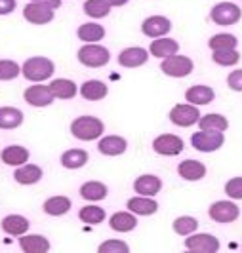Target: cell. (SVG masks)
<instances>
[{
  "instance_id": "obj_42",
  "label": "cell",
  "mask_w": 242,
  "mask_h": 253,
  "mask_svg": "<svg viewBox=\"0 0 242 253\" xmlns=\"http://www.w3.org/2000/svg\"><path fill=\"white\" fill-rule=\"evenodd\" d=\"M227 86L233 91H242V69H237L227 76Z\"/></svg>"
},
{
  "instance_id": "obj_10",
  "label": "cell",
  "mask_w": 242,
  "mask_h": 253,
  "mask_svg": "<svg viewBox=\"0 0 242 253\" xmlns=\"http://www.w3.org/2000/svg\"><path fill=\"white\" fill-rule=\"evenodd\" d=\"M153 151L160 156H178L183 152V139L174 133H162L153 141Z\"/></svg>"
},
{
  "instance_id": "obj_35",
  "label": "cell",
  "mask_w": 242,
  "mask_h": 253,
  "mask_svg": "<svg viewBox=\"0 0 242 253\" xmlns=\"http://www.w3.org/2000/svg\"><path fill=\"white\" fill-rule=\"evenodd\" d=\"M78 217L82 223H88V225H99L105 221V210L99 206H86L78 211Z\"/></svg>"
},
{
  "instance_id": "obj_12",
  "label": "cell",
  "mask_w": 242,
  "mask_h": 253,
  "mask_svg": "<svg viewBox=\"0 0 242 253\" xmlns=\"http://www.w3.org/2000/svg\"><path fill=\"white\" fill-rule=\"evenodd\" d=\"M23 17L33 25H46L53 19V8L39 2H29L23 8Z\"/></svg>"
},
{
  "instance_id": "obj_38",
  "label": "cell",
  "mask_w": 242,
  "mask_h": 253,
  "mask_svg": "<svg viewBox=\"0 0 242 253\" xmlns=\"http://www.w3.org/2000/svg\"><path fill=\"white\" fill-rule=\"evenodd\" d=\"M212 59H214V63L221 65V67H233L241 61V53L237 51V48L235 50H217L214 51Z\"/></svg>"
},
{
  "instance_id": "obj_13",
  "label": "cell",
  "mask_w": 242,
  "mask_h": 253,
  "mask_svg": "<svg viewBox=\"0 0 242 253\" xmlns=\"http://www.w3.org/2000/svg\"><path fill=\"white\" fill-rule=\"evenodd\" d=\"M23 99H25L31 107H48L53 103V93H51L50 86H42V84H37V86H29L23 93Z\"/></svg>"
},
{
  "instance_id": "obj_21",
  "label": "cell",
  "mask_w": 242,
  "mask_h": 253,
  "mask_svg": "<svg viewBox=\"0 0 242 253\" xmlns=\"http://www.w3.org/2000/svg\"><path fill=\"white\" fill-rule=\"evenodd\" d=\"M151 55L154 57H158V59H166V57H170V55H176L179 51V44L174 40V38H166V37H160V38H154L153 42H151Z\"/></svg>"
},
{
  "instance_id": "obj_14",
  "label": "cell",
  "mask_w": 242,
  "mask_h": 253,
  "mask_svg": "<svg viewBox=\"0 0 242 253\" xmlns=\"http://www.w3.org/2000/svg\"><path fill=\"white\" fill-rule=\"evenodd\" d=\"M147 59H149V51L145 48H140V46H132V48H126L118 53V65L126 67V69L141 67V65L147 63Z\"/></svg>"
},
{
  "instance_id": "obj_33",
  "label": "cell",
  "mask_w": 242,
  "mask_h": 253,
  "mask_svg": "<svg viewBox=\"0 0 242 253\" xmlns=\"http://www.w3.org/2000/svg\"><path fill=\"white\" fill-rule=\"evenodd\" d=\"M77 35L84 42H99L105 37V29L99 23H84L78 27Z\"/></svg>"
},
{
  "instance_id": "obj_26",
  "label": "cell",
  "mask_w": 242,
  "mask_h": 253,
  "mask_svg": "<svg viewBox=\"0 0 242 253\" xmlns=\"http://www.w3.org/2000/svg\"><path fill=\"white\" fill-rule=\"evenodd\" d=\"M48 86L55 99H73L77 95V84L69 78H55Z\"/></svg>"
},
{
  "instance_id": "obj_7",
  "label": "cell",
  "mask_w": 242,
  "mask_h": 253,
  "mask_svg": "<svg viewBox=\"0 0 242 253\" xmlns=\"http://www.w3.org/2000/svg\"><path fill=\"white\" fill-rule=\"evenodd\" d=\"M170 120H172V124H176V126H179V127H191L193 124H198V120H200L198 107L193 105V103L176 105V107L170 111Z\"/></svg>"
},
{
  "instance_id": "obj_8",
  "label": "cell",
  "mask_w": 242,
  "mask_h": 253,
  "mask_svg": "<svg viewBox=\"0 0 242 253\" xmlns=\"http://www.w3.org/2000/svg\"><path fill=\"white\" fill-rule=\"evenodd\" d=\"M208 215H210V219H214L216 223L227 225V223H233V221L239 219L241 210H239L237 204L231 202V200H217V202H214L210 206Z\"/></svg>"
},
{
  "instance_id": "obj_3",
  "label": "cell",
  "mask_w": 242,
  "mask_h": 253,
  "mask_svg": "<svg viewBox=\"0 0 242 253\" xmlns=\"http://www.w3.org/2000/svg\"><path fill=\"white\" fill-rule=\"evenodd\" d=\"M111 59V53L107 48H103L96 42H86L80 50H78V61L84 65V67H90V69H99V67H105Z\"/></svg>"
},
{
  "instance_id": "obj_29",
  "label": "cell",
  "mask_w": 242,
  "mask_h": 253,
  "mask_svg": "<svg viewBox=\"0 0 242 253\" xmlns=\"http://www.w3.org/2000/svg\"><path fill=\"white\" fill-rule=\"evenodd\" d=\"M80 196L90 202H99L107 196V185H103L101 181H88L80 187Z\"/></svg>"
},
{
  "instance_id": "obj_18",
  "label": "cell",
  "mask_w": 242,
  "mask_h": 253,
  "mask_svg": "<svg viewBox=\"0 0 242 253\" xmlns=\"http://www.w3.org/2000/svg\"><path fill=\"white\" fill-rule=\"evenodd\" d=\"M162 189V181L153 175V173H145L140 175L134 183V190L141 196H156Z\"/></svg>"
},
{
  "instance_id": "obj_31",
  "label": "cell",
  "mask_w": 242,
  "mask_h": 253,
  "mask_svg": "<svg viewBox=\"0 0 242 253\" xmlns=\"http://www.w3.org/2000/svg\"><path fill=\"white\" fill-rule=\"evenodd\" d=\"M88 162V152L82 149H69L61 154V166L67 169H78Z\"/></svg>"
},
{
  "instance_id": "obj_36",
  "label": "cell",
  "mask_w": 242,
  "mask_h": 253,
  "mask_svg": "<svg viewBox=\"0 0 242 253\" xmlns=\"http://www.w3.org/2000/svg\"><path fill=\"white\" fill-rule=\"evenodd\" d=\"M172 228H174V232L179 234V236H189L193 232H196L198 221L191 215H181L172 223Z\"/></svg>"
},
{
  "instance_id": "obj_4",
  "label": "cell",
  "mask_w": 242,
  "mask_h": 253,
  "mask_svg": "<svg viewBox=\"0 0 242 253\" xmlns=\"http://www.w3.org/2000/svg\"><path fill=\"white\" fill-rule=\"evenodd\" d=\"M193 69H194V63H193L191 57L178 55V53L166 57V59H162V63H160V71L166 76H172V78H185V76L191 75Z\"/></svg>"
},
{
  "instance_id": "obj_9",
  "label": "cell",
  "mask_w": 242,
  "mask_h": 253,
  "mask_svg": "<svg viewBox=\"0 0 242 253\" xmlns=\"http://www.w3.org/2000/svg\"><path fill=\"white\" fill-rule=\"evenodd\" d=\"M185 248L196 253H217L219 252V240L214 234H206V232H193L185 238Z\"/></svg>"
},
{
  "instance_id": "obj_27",
  "label": "cell",
  "mask_w": 242,
  "mask_h": 253,
  "mask_svg": "<svg viewBox=\"0 0 242 253\" xmlns=\"http://www.w3.org/2000/svg\"><path fill=\"white\" fill-rule=\"evenodd\" d=\"M29 219L23 215H6L2 219V230L10 236H21L29 230Z\"/></svg>"
},
{
  "instance_id": "obj_44",
  "label": "cell",
  "mask_w": 242,
  "mask_h": 253,
  "mask_svg": "<svg viewBox=\"0 0 242 253\" xmlns=\"http://www.w3.org/2000/svg\"><path fill=\"white\" fill-rule=\"evenodd\" d=\"M31 2H39V4H44V6H50L53 10H57L61 6V0H31Z\"/></svg>"
},
{
  "instance_id": "obj_5",
  "label": "cell",
  "mask_w": 242,
  "mask_h": 253,
  "mask_svg": "<svg viewBox=\"0 0 242 253\" xmlns=\"http://www.w3.org/2000/svg\"><path fill=\"white\" fill-rule=\"evenodd\" d=\"M210 17L216 25L227 27V25H235L239 23L242 17V10L235 4V2H219L212 8L210 12Z\"/></svg>"
},
{
  "instance_id": "obj_39",
  "label": "cell",
  "mask_w": 242,
  "mask_h": 253,
  "mask_svg": "<svg viewBox=\"0 0 242 253\" xmlns=\"http://www.w3.org/2000/svg\"><path fill=\"white\" fill-rule=\"evenodd\" d=\"M21 75V67L12 59H0V80H13Z\"/></svg>"
},
{
  "instance_id": "obj_34",
  "label": "cell",
  "mask_w": 242,
  "mask_h": 253,
  "mask_svg": "<svg viewBox=\"0 0 242 253\" xmlns=\"http://www.w3.org/2000/svg\"><path fill=\"white\" fill-rule=\"evenodd\" d=\"M111 2L109 0H86L84 2V12L88 13L90 17L94 19H99V17H105L111 12Z\"/></svg>"
},
{
  "instance_id": "obj_40",
  "label": "cell",
  "mask_w": 242,
  "mask_h": 253,
  "mask_svg": "<svg viewBox=\"0 0 242 253\" xmlns=\"http://www.w3.org/2000/svg\"><path fill=\"white\" fill-rule=\"evenodd\" d=\"M97 252L99 253H128L130 252V246L122 240H107L97 248Z\"/></svg>"
},
{
  "instance_id": "obj_24",
  "label": "cell",
  "mask_w": 242,
  "mask_h": 253,
  "mask_svg": "<svg viewBox=\"0 0 242 253\" xmlns=\"http://www.w3.org/2000/svg\"><path fill=\"white\" fill-rule=\"evenodd\" d=\"M109 225L115 232H130L138 227V219L136 213H132L130 210L128 211H116L109 219Z\"/></svg>"
},
{
  "instance_id": "obj_19",
  "label": "cell",
  "mask_w": 242,
  "mask_h": 253,
  "mask_svg": "<svg viewBox=\"0 0 242 253\" xmlns=\"http://www.w3.org/2000/svg\"><path fill=\"white\" fill-rule=\"evenodd\" d=\"M178 173L181 179L185 181H200L202 177H206V166L198 160H183L178 166Z\"/></svg>"
},
{
  "instance_id": "obj_45",
  "label": "cell",
  "mask_w": 242,
  "mask_h": 253,
  "mask_svg": "<svg viewBox=\"0 0 242 253\" xmlns=\"http://www.w3.org/2000/svg\"><path fill=\"white\" fill-rule=\"evenodd\" d=\"M109 2H111V6H113V8H118V6L128 4V0H109Z\"/></svg>"
},
{
  "instance_id": "obj_1",
  "label": "cell",
  "mask_w": 242,
  "mask_h": 253,
  "mask_svg": "<svg viewBox=\"0 0 242 253\" xmlns=\"http://www.w3.org/2000/svg\"><path fill=\"white\" fill-rule=\"evenodd\" d=\"M105 131V124L97 116H78L71 124V133L80 141L99 139Z\"/></svg>"
},
{
  "instance_id": "obj_11",
  "label": "cell",
  "mask_w": 242,
  "mask_h": 253,
  "mask_svg": "<svg viewBox=\"0 0 242 253\" xmlns=\"http://www.w3.org/2000/svg\"><path fill=\"white\" fill-rule=\"evenodd\" d=\"M170 31H172V21L164 15H151L141 23V33L147 38H160Z\"/></svg>"
},
{
  "instance_id": "obj_28",
  "label": "cell",
  "mask_w": 242,
  "mask_h": 253,
  "mask_svg": "<svg viewBox=\"0 0 242 253\" xmlns=\"http://www.w3.org/2000/svg\"><path fill=\"white\" fill-rule=\"evenodd\" d=\"M23 124V113L15 107H0V129H15Z\"/></svg>"
},
{
  "instance_id": "obj_17",
  "label": "cell",
  "mask_w": 242,
  "mask_h": 253,
  "mask_svg": "<svg viewBox=\"0 0 242 253\" xmlns=\"http://www.w3.org/2000/svg\"><path fill=\"white\" fill-rule=\"evenodd\" d=\"M128 149V141L124 137H120V135H107V137H103L99 139L97 143V151L105 154V156H120V154H124Z\"/></svg>"
},
{
  "instance_id": "obj_16",
  "label": "cell",
  "mask_w": 242,
  "mask_h": 253,
  "mask_svg": "<svg viewBox=\"0 0 242 253\" xmlns=\"http://www.w3.org/2000/svg\"><path fill=\"white\" fill-rule=\"evenodd\" d=\"M19 248L25 253H46L50 252V242L46 236L40 234H21L19 236Z\"/></svg>"
},
{
  "instance_id": "obj_20",
  "label": "cell",
  "mask_w": 242,
  "mask_h": 253,
  "mask_svg": "<svg viewBox=\"0 0 242 253\" xmlns=\"http://www.w3.org/2000/svg\"><path fill=\"white\" fill-rule=\"evenodd\" d=\"M185 99L196 107L200 105H208L216 99V91L210 88V86H204V84H196L185 91Z\"/></svg>"
},
{
  "instance_id": "obj_30",
  "label": "cell",
  "mask_w": 242,
  "mask_h": 253,
  "mask_svg": "<svg viewBox=\"0 0 242 253\" xmlns=\"http://www.w3.org/2000/svg\"><path fill=\"white\" fill-rule=\"evenodd\" d=\"M42 210H44V213H48L51 217L65 215L71 210V200L67 196H51L44 202Z\"/></svg>"
},
{
  "instance_id": "obj_6",
  "label": "cell",
  "mask_w": 242,
  "mask_h": 253,
  "mask_svg": "<svg viewBox=\"0 0 242 253\" xmlns=\"http://www.w3.org/2000/svg\"><path fill=\"white\" fill-rule=\"evenodd\" d=\"M225 143V135L223 131H196L193 133L191 145L200 152H216L217 149H221Z\"/></svg>"
},
{
  "instance_id": "obj_25",
  "label": "cell",
  "mask_w": 242,
  "mask_h": 253,
  "mask_svg": "<svg viewBox=\"0 0 242 253\" xmlns=\"http://www.w3.org/2000/svg\"><path fill=\"white\" fill-rule=\"evenodd\" d=\"M107 93H109V88H107V84L101 82V80H86L80 86V95L86 101H99Z\"/></svg>"
},
{
  "instance_id": "obj_41",
  "label": "cell",
  "mask_w": 242,
  "mask_h": 253,
  "mask_svg": "<svg viewBox=\"0 0 242 253\" xmlns=\"http://www.w3.org/2000/svg\"><path fill=\"white\" fill-rule=\"evenodd\" d=\"M225 194L231 200H242V177H233L225 183Z\"/></svg>"
},
{
  "instance_id": "obj_15",
  "label": "cell",
  "mask_w": 242,
  "mask_h": 253,
  "mask_svg": "<svg viewBox=\"0 0 242 253\" xmlns=\"http://www.w3.org/2000/svg\"><path fill=\"white\" fill-rule=\"evenodd\" d=\"M126 208L136 215H153L158 211V202L153 200V196H134L130 198Z\"/></svg>"
},
{
  "instance_id": "obj_2",
  "label": "cell",
  "mask_w": 242,
  "mask_h": 253,
  "mask_svg": "<svg viewBox=\"0 0 242 253\" xmlns=\"http://www.w3.org/2000/svg\"><path fill=\"white\" fill-rule=\"evenodd\" d=\"M55 71V65L51 59L48 57H42V55H37V57H29L23 67H21V75L25 76L27 80L31 82H42V80H48Z\"/></svg>"
},
{
  "instance_id": "obj_43",
  "label": "cell",
  "mask_w": 242,
  "mask_h": 253,
  "mask_svg": "<svg viewBox=\"0 0 242 253\" xmlns=\"http://www.w3.org/2000/svg\"><path fill=\"white\" fill-rule=\"evenodd\" d=\"M15 0H0V15H8L15 10Z\"/></svg>"
},
{
  "instance_id": "obj_22",
  "label": "cell",
  "mask_w": 242,
  "mask_h": 253,
  "mask_svg": "<svg viewBox=\"0 0 242 253\" xmlns=\"http://www.w3.org/2000/svg\"><path fill=\"white\" fill-rule=\"evenodd\" d=\"M13 179L19 185H35L42 179V168L37 164L17 166V169L13 171Z\"/></svg>"
},
{
  "instance_id": "obj_32",
  "label": "cell",
  "mask_w": 242,
  "mask_h": 253,
  "mask_svg": "<svg viewBox=\"0 0 242 253\" xmlns=\"http://www.w3.org/2000/svg\"><path fill=\"white\" fill-rule=\"evenodd\" d=\"M198 127L204 129V131H225L229 127V120L217 113L206 114V116H200Z\"/></svg>"
},
{
  "instance_id": "obj_23",
  "label": "cell",
  "mask_w": 242,
  "mask_h": 253,
  "mask_svg": "<svg viewBox=\"0 0 242 253\" xmlns=\"http://www.w3.org/2000/svg\"><path fill=\"white\" fill-rule=\"evenodd\" d=\"M0 158L6 166H23L29 162V151L21 145H10L0 152Z\"/></svg>"
},
{
  "instance_id": "obj_37",
  "label": "cell",
  "mask_w": 242,
  "mask_h": 253,
  "mask_svg": "<svg viewBox=\"0 0 242 253\" xmlns=\"http://www.w3.org/2000/svg\"><path fill=\"white\" fill-rule=\"evenodd\" d=\"M237 44H239L237 37H235V35H227V33L214 35V37L210 38V42H208V46L212 48V51H217V50H235V48H237Z\"/></svg>"
}]
</instances>
